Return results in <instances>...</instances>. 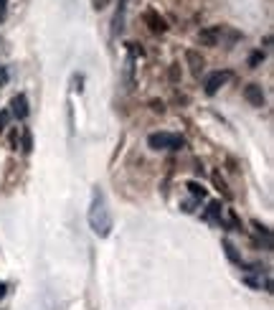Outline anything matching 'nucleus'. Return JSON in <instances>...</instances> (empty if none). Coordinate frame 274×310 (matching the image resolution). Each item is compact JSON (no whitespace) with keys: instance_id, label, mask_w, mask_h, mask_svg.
<instances>
[{"instance_id":"2","label":"nucleus","mask_w":274,"mask_h":310,"mask_svg":"<svg viewBox=\"0 0 274 310\" xmlns=\"http://www.w3.org/2000/svg\"><path fill=\"white\" fill-rule=\"evenodd\" d=\"M147 145L153 150H180V148H186V137L170 135V132H153L147 137Z\"/></svg>"},{"instance_id":"24","label":"nucleus","mask_w":274,"mask_h":310,"mask_svg":"<svg viewBox=\"0 0 274 310\" xmlns=\"http://www.w3.org/2000/svg\"><path fill=\"white\" fill-rule=\"evenodd\" d=\"M5 290H8V288H5V283H0V298H5Z\"/></svg>"},{"instance_id":"1","label":"nucleus","mask_w":274,"mask_h":310,"mask_svg":"<svg viewBox=\"0 0 274 310\" xmlns=\"http://www.w3.org/2000/svg\"><path fill=\"white\" fill-rule=\"evenodd\" d=\"M86 216H89L92 232H94L99 239L109 237V232H112V227H114V219H112L107 196H104V191H102L99 186L92 188V201H89V214H86Z\"/></svg>"},{"instance_id":"22","label":"nucleus","mask_w":274,"mask_h":310,"mask_svg":"<svg viewBox=\"0 0 274 310\" xmlns=\"http://www.w3.org/2000/svg\"><path fill=\"white\" fill-rule=\"evenodd\" d=\"M178 76H180V71H178V66H173V69H170V79L178 81Z\"/></svg>"},{"instance_id":"20","label":"nucleus","mask_w":274,"mask_h":310,"mask_svg":"<svg viewBox=\"0 0 274 310\" xmlns=\"http://www.w3.org/2000/svg\"><path fill=\"white\" fill-rule=\"evenodd\" d=\"M10 145L13 150H18V132H10Z\"/></svg>"},{"instance_id":"12","label":"nucleus","mask_w":274,"mask_h":310,"mask_svg":"<svg viewBox=\"0 0 274 310\" xmlns=\"http://www.w3.org/2000/svg\"><path fill=\"white\" fill-rule=\"evenodd\" d=\"M20 150L28 155L33 150V137H31V130H23V140H20Z\"/></svg>"},{"instance_id":"6","label":"nucleus","mask_w":274,"mask_h":310,"mask_svg":"<svg viewBox=\"0 0 274 310\" xmlns=\"http://www.w3.org/2000/svg\"><path fill=\"white\" fill-rule=\"evenodd\" d=\"M244 99L252 104V107H264V92L259 84H247L244 87Z\"/></svg>"},{"instance_id":"7","label":"nucleus","mask_w":274,"mask_h":310,"mask_svg":"<svg viewBox=\"0 0 274 310\" xmlns=\"http://www.w3.org/2000/svg\"><path fill=\"white\" fill-rule=\"evenodd\" d=\"M186 61H188V66H191V74L196 76V79H201V74H203V66H206V61H203V56L198 53V51H186Z\"/></svg>"},{"instance_id":"10","label":"nucleus","mask_w":274,"mask_h":310,"mask_svg":"<svg viewBox=\"0 0 274 310\" xmlns=\"http://www.w3.org/2000/svg\"><path fill=\"white\" fill-rule=\"evenodd\" d=\"M252 227L259 232V237H264V249H272V232H269V227H264L259 221H252Z\"/></svg>"},{"instance_id":"5","label":"nucleus","mask_w":274,"mask_h":310,"mask_svg":"<svg viewBox=\"0 0 274 310\" xmlns=\"http://www.w3.org/2000/svg\"><path fill=\"white\" fill-rule=\"evenodd\" d=\"M10 117H15V120H25L28 117V99H25V94H15L10 99Z\"/></svg>"},{"instance_id":"9","label":"nucleus","mask_w":274,"mask_h":310,"mask_svg":"<svg viewBox=\"0 0 274 310\" xmlns=\"http://www.w3.org/2000/svg\"><path fill=\"white\" fill-rule=\"evenodd\" d=\"M125 10H127V0H119L117 13H114V20H112V33L114 36L122 33V28H125Z\"/></svg>"},{"instance_id":"11","label":"nucleus","mask_w":274,"mask_h":310,"mask_svg":"<svg viewBox=\"0 0 274 310\" xmlns=\"http://www.w3.org/2000/svg\"><path fill=\"white\" fill-rule=\"evenodd\" d=\"M186 188L191 191V196H193V199H206V188H203L198 181H188V183H186Z\"/></svg>"},{"instance_id":"8","label":"nucleus","mask_w":274,"mask_h":310,"mask_svg":"<svg viewBox=\"0 0 274 310\" xmlns=\"http://www.w3.org/2000/svg\"><path fill=\"white\" fill-rule=\"evenodd\" d=\"M145 23H147V28H150L153 33H165V31H168L165 18H163V15H158L155 10H147V13H145Z\"/></svg>"},{"instance_id":"17","label":"nucleus","mask_w":274,"mask_h":310,"mask_svg":"<svg viewBox=\"0 0 274 310\" xmlns=\"http://www.w3.org/2000/svg\"><path fill=\"white\" fill-rule=\"evenodd\" d=\"M130 46V56L135 59V56H145V48L140 46V43H127Z\"/></svg>"},{"instance_id":"23","label":"nucleus","mask_w":274,"mask_h":310,"mask_svg":"<svg viewBox=\"0 0 274 310\" xmlns=\"http://www.w3.org/2000/svg\"><path fill=\"white\" fill-rule=\"evenodd\" d=\"M5 10H8V0H0V18H5Z\"/></svg>"},{"instance_id":"21","label":"nucleus","mask_w":274,"mask_h":310,"mask_svg":"<svg viewBox=\"0 0 274 310\" xmlns=\"http://www.w3.org/2000/svg\"><path fill=\"white\" fill-rule=\"evenodd\" d=\"M8 81V71H5V66H0V87Z\"/></svg>"},{"instance_id":"3","label":"nucleus","mask_w":274,"mask_h":310,"mask_svg":"<svg viewBox=\"0 0 274 310\" xmlns=\"http://www.w3.org/2000/svg\"><path fill=\"white\" fill-rule=\"evenodd\" d=\"M229 79H231V71H226V69H224V71L208 74V76H206V84H203V87H206V94H216Z\"/></svg>"},{"instance_id":"13","label":"nucleus","mask_w":274,"mask_h":310,"mask_svg":"<svg viewBox=\"0 0 274 310\" xmlns=\"http://www.w3.org/2000/svg\"><path fill=\"white\" fill-rule=\"evenodd\" d=\"M224 249H226V257H229L231 262H236V265H244V262H241V257L236 255V247H234L231 242H224Z\"/></svg>"},{"instance_id":"19","label":"nucleus","mask_w":274,"mask_h":310,"mask_svg":"<svg viewBox=\"0 0 274 310\" xmlns=\"http://www.w3.org/2000/svg\"><path fill=\"white\" fill-rule=\"evenodd\" d=\"M150 107H153V112H160V115L165 112V104H163V102H158V99H153V102H150Z\"/></svg>"},{"instance_id":"18","label":"nucleus","mask_w":274,"mask_h":310,"mask_svg":"<svg viewBox=\"0 0 274 310\" xmlns=\"http://www.w3.org/2000/svg\"><path fill=\"white\" fill-rule=\"evenodd\" d=\"M8 122H10V112H8V109H3V112H0V132L8 127Z\"/></svg>"},{"instance_id":"4","label":"nucleus","mask_w":274,"mask_h":310,"mask_svg":"<svg viewBox=\"0 0 274 310\" xmlns=\"http://www.w3.org/2000/svg\"><path fill=\"white\" fill-rule=\"evenodd\" d=\"M221 33H224L221 25H211V28H203V31L198 33V41H201V46H219Z\"/></svg>"},{"instance_id":"16","label":"nucleus","mask_w":274,"mask_h":310,"mask_svg":"<svg viewBox=\"0 0 274 310\" xmlns=\"http://www.w3.org/2000/svg\"><path fill=\"white\" fill-rule=\"evenodd\" d=\"M262 61H264V51H254V53L249 56V66H252V69H257Z\"/></svg>"},{"instance_id":"14","label":"nucleus","mask_w":274,"mask_h":310,"mask_svg":"<svg viewBox=\"0 0 274 310\" xmlns=\"http://www.w3.org/2000/svg\"><path fill=\"white\" fill-rule=\"evenodd\" d=\"M211 178H214V186H216V188H219V191H221V193H224V196H229V188H226V181H224V178H221V173H219V171H216V173H214V176H211Z\"/></svg>"},{"instance_id":"15","label":"nucleus","mask_w":274,"mask_h":310,"mask_svg":"<svg viewBox=\"0 0 274 310\" xmlns=\"http://www.w3.org/2000/svg\"><path fill=\"white\" fill-rule=\"evenodd\" d=\"M221 209H224L221 201H211V204H208V219H219V216H221Z\"/></svg>"}]
</instances>
